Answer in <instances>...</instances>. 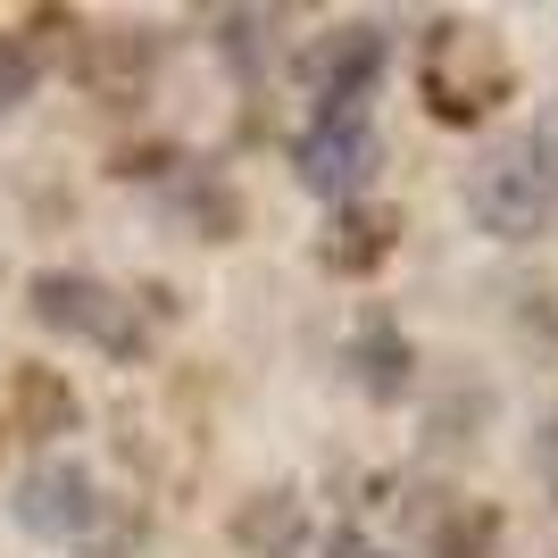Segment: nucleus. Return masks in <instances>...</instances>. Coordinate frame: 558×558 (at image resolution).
I'll return each mask as SVG.
<instances>
[{"label":"nucleus","instance_id":"ddd939ff","mask_svg":"<svg viewBox=\"0 0 558 558\" xmlns=\"http://www.w3.org/2000/svg\"><path fill=\"white\" fill-rule=\"evenodd\" d=\"M142 542H150V517H142L134 500H109V492H100L93 525H84L68 550H75V558H142Z\"/></svg>","mask_w":558,"mask_h":558},{"label":"nucleus","instance_id":"4468645a","mask_svg":"<svg viewBox=\"0 0 558 558\" xmlns=\"http://www.w3.org/2000/svg\"><path fill=\"white\" fill-rule=\"evenodd\" d=\"M175 209H184V226L201 233V242H233V233H242V201H233L217 175H184V184H175Z\"/></svg>","mask_w":558,"mask_h":558},{"label":"nucleus","instance_id":"9b49d317","mask_svg":"<svg viewBox=\"0 0 558 558\" xmlns=\"http://www.w3.org/2000/svg\"><path fill=\"white\" fill-rule=\"evenodd\" d=\"M233 542H242L251 558H301L308 550V500L283 492V484L251 492V500L233 509Z\"/></svg>","mask_w":558,"mask_h":558},{"label":"nucleus","instance_id":"f257e3e1","mask_svg":"<svg viewBox=\"0 0 558 558\" xmlns=\"http://www.w3.org/2000/svg\"><path fill=\"white\" fill-rule=\"evenodd\" d=\"M417 93L434 125H484L500 100L517 93V68H509V43L492 34L484 17H434L417 43Z\"/></svg>","mask_w":558,"mask_h":558},{"label":"nucleus","instance_id":"20e7f679","mask_svg":"<svg viewBox=\"0 0 558 558\" xmlns=\"http://www.w3.org/2000/svg\"><path fill=\"white\" fill-rule=\"evenodd\" d=\"M375 159H384V142H375L367 109H317L301 125V142H292V175H301V192H317V201H333V209L375 175Z\"/></svg>","mask_w":558,"mask_h":558},{"label":"nucleus","instance_id":"423d86ee","mask_svg":"<svg viewBox=\"0 0 558 558\" xmlns=\"http://www.w3.org/2000/svg\"><path fill=\"white\" fill-rule=\"evenodd\" d=\"M301 75H308V93H317V109H367V93L384 84V25L350 17L333 34H317Z\"/></svg>","mask_w":558,"mask_h":558},{"label":"nucleus","instance_id":"7ed1b4c3","mask_svg":"<svg viewBox=\"0 0 558 558\" xmlns=\"http://www.w3.org/2000/svg\"><path fill=\"white\" fill-rule=\"evenodd\" d=\"M25 308H34V326L75 333V342H100L109 359H125V367L150 359V333H142L134 301H117L109 283L84 276V267H43V276L25 283Z\"/></svg>","mask_w":558,"mask_h":558},{"label":"nucleus","instance_id":"6e6552de","mask_svg":"<svg viewBox=\"0 0 558 558\" xmlns=\"http://www.w3.org/2000/svg\"><path fill=\"white\" fill-rule=\"evenodd\" d=\"M392 251H400V209H384V201H342L326 217V233H317V267L342 283L375 276Z\"/></svg>","mask_w":558,"mask_h":558},{"label":"nucleus","instance_id":"f8f14e48","mask_svg":"<svg viewBox=\"0 0 558 558\" xmlns=\"http://www.w3.org/2000/svg\"><path fill=\"white\" fill-rule=\"evenodd\" d=\"M425 550L434 558H492V542H500V509L492 500H450L442 492V509H425Z\"/></svg>","mask_w":558,"mask_h":558},{"label":"nucleus","instance_id":"39448f33","mask_svg":"<svg viewBox=\"0 0 558 558\" xmlns=\"http://www.w3.org/2000/svg\"><path fill=\"white\" fill-rule=\"evenodd\" d=\"M75 84L93 100H109V109H134L142 93H150V68H159V43L142 34V25H84L68 50Z\"/></svg>","mask_w":558,"mask_h":558},{"label":"nucleus","instance_id":"2eb2a0df","mask_svg":"<svg viewBox=\"0 0 558 558\" xmlns=\"http://www.w3.org/2000/svg\"><path fill=\"white\" fill-rule=\"evenodd\" d=\"M34 84H43L34 43H25V34H0V109H25V100H34Z\"/></svg>","mask_w":558,"mask_h":558},{"label":"nucleus","instance_id":"9d476101","mask_svg":"<svg viewBox=\"0 0 558 558\" xmlns=\"http://www.w3.org/2000/svg\"><path fill=\"white\" fill-rule=\"evenodd\" d=\"M9 417H17V434H34V442H59V434L84 425V400H75V384L59 367L25 359V367L9 375Z\"/></svg>","mask_w":558,"mask_h":558},{"label":"nucleus","instance_id":"f3484780","mask_svg":"<svg viewBox=\"0 0 558 558\" xmlns=\"http://www.w3.org/2000/svg\"><path fill=\"white\" fill-rule=\"evenodd\" d=\"M342 558H392V550H367L359 534H342Z\"/></svg>","mask_w":558,"mask_h":558},{"label":"nucleus","instance_id":"1a4fd4ad","mask_svg":"<svg viewBox=\"0 0 558 558\" xmlns=\"http://www.w3.org/2000/svg\"><path fill=\"white\" fill-rule=\"evenodd\" d=\"M350 384H359L375 409L409 400V384H417V350H409V333H400L384 308L359 317V333H350Z\"/></svg>","mask_w":558,"mask_h":558},{"label":"nucleus","instance_id":"0eeeda50","mask_svg":"<svg viewBox=\"0 0 558 558\" xmlns=\"http://www.w3.org/2000/svg\"><path fill=\"white\" fill-rule=\"evenodd\" d=\"M9 509H17L25 534L75 542L84 525H93V509H100V484H93V466H75V459H43V466H25V475H17Z\"/></svg>","mask_w":558,"mask_h":558},{"label":"nucleus","instance_id":"dca6fc26","mask_svg":"<svg viewBox=\"0 0 558 558\" xmlns=\"http://www.w3.org/2000/svg\"><path fill=\"white\" fill-rule=\"evenodd\" d=\"M534 466H542V484H550V500H558V417L534 434Z\"/></svg>","mask_w":558,"mask_h":558},{"label":"nucleus","instance_id":"f03ea898","mask_svg":"<svg viewBox=\"0 0 558 558\" xmlns=\"http://www.w3.org/2000/svg\"><path fill=\"white\" fill-rule=\"evenodd\" d=\"M558 209V125H542L534 142L517 150H492L475 175H466V217L492 233V242H534Z\"/></svg>","mask_w":558,"mask_h":558}]
</instances>
